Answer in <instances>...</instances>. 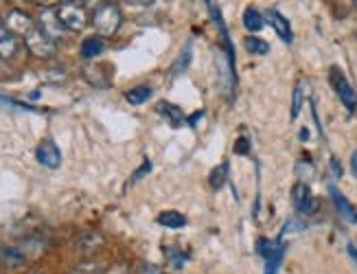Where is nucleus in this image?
I'll list each match as a JSON object with an SVG mask.
<instances>
[{
  "mask_svg": "<svg viewBox=\"0 0 357 274\" xmlns=\"http://www.w3.org/2000/svg\"><path fill=\"white\" fill-rule=\"evenodd\" d=\"M121 20H123L121 9L114 3H103L95 9V13H92V26L97 29L99 38L114 36L121 26Z\"/></svg>",
  "mask_w": 357,
  "mask_h": 274,
  "instance_id": "f257e3e1",
  "label": "nucleus"
},
{
  "mask_svg": "<svg viewBox=\"0 0 357 274\" xmlns=\"http://www.w3.org/2000/svg\"><path fill=\"white\" fill-rule=\"evenodd\" d=\"M55 11H57L61 26L68 29V31H82L86 26V9L82 3H70V0H66V3H59Z\"/></svg>",
  "mask_w": 357,
  "mask_h": 274,
  "instance_id": "f03ea898",
  "label": "nucleus"
},
{
  "mask_svg": "<svg viewBox=\"0 0 357 274\" xmlns=\"http://www.w3.org/2000/svg\"><path fill=\"white\" fill-rule=\"evenodd\" d=\"M329 79H331V86L335 90V95L340 97V101L344 103V108L349 112H355L357 110V95H355V90L351 88V84L347 82L344 73L340 70V68H331L329 70Z\"/></svg>",
  "mask_w": 357,
  "mask_h": 274,
  "instance_id": "7ed1b4c3",
  "label": "nucleus"
},
{
  "mask_svg": "<svg viewBox=\"0 0 357 274\" xmlns=\"http://www.w3.org/2000/svg\"><path fill=\"white\" fill-rule=\"evenodd\" d=\"M24 42H26V49L33 53L36 57H42V59H46V57H53L55 53H57V44H55V40H51L49 36H46L42 29H33L26 38H24Z\"/></svg>",
  "mask_w": 357,
  "mask_h": 274,
  "instance_id": "20e7f679",
  "label": "nucleus"
},
{
  "mask_svg": "<svg viewBox=\"0 0 357 274\" xmlns=\"http://www.w3.org/2000/svg\"><path fill=\"white\" fill-rule=\"evenodd\" d=\"M5 29L7 31H11L13 36H29L31 31L36 29V24H33V20H31V16H26L24 11H20V9H11L7 16H5Z\"/></svg>",
  "mask_w": 357,
  "mask_h": 274,
  "instance_id": "39448f33",
  "label": "nucleus"
},
{
  "mask_svg": "<svg viewBox=\"0 0 357 274\" xmlns=\"http://www.w3.org/2000/svg\"><path fill=\"white\" fill-rule=\"evenodd\" d=\"M291 202H294V208L305 213V215H312V213L318 211L316 197L312 195V191H309L305 182H298V185L291 189Z\"/></svg>",
  "mask_w": 357,
  "mask_h": 274,
  "instance_id": "423d86ee",
  "label": "nucleus"
},
{
  "mask_svg": "<svg viewBox=\"0 0 357 274\" xmlns=\"http://www.w3.org/2000/svg\"><path fill=\"white\" fill-rule=\"evenodd\" d=\"M36 158L40 165L46 167V169H57V167L61 165V151L51 139H44L36 149Z\"/></svg>",
  "mask_w": 357,
  "mask_h": 274,
  "instance_id": "0eeeda50",
  "label": "nucleus"
},
{
  "mask_svg": "<svg viewBox=\"0 0 357 274\" xmlns=\"http://www.w3.org/2000/svg\"><path fill=\"white\" fill-rule=\"evenodd\" d=\"M40 29L49 36L51 40H57L64 36V26H61L59 18H57V11L55 9H44L40 13Z\"/></svg>",
  "mask_w": 357,
  "mask_h": 274,
  "instance_id": "6e6552de",
  "label": "nucleus"
},
{
  "mask_svg": "<svg viewBox=\"0 0 357 274\" xmlns=\"http://www.w3.org/2000/svg\"><path fill=\"white\" fill-rule=\"evenodd\" d=\"M266 18H268V22L274 26V31H276V36L281 38L285 44H291L294 42V33H291V24H289V20L283 16L281 11H276V9H270L268 13H266Z\"/></svg>",
  "mask_w": 357,
  "mask_h": 274,
  "instance_id": "1a4fd4ad",
  "label": "nucleus"
},
{
  "mask_svg": "<svg viewBox=\"0 0 357 274\" xmlns=\"http://www.w3.org/2000/svg\"><path fill=\"white\" fill-rule=\"evenodd\" d=\"M156 112L162 116V119H167L169 121V125L172 128H182L186 121L184 116V112L178 108V105H174V103H169V101H158V105H156Z\"/></svg>",
  "mask_w": 357,
  "mask_h": 274,
  "instance_id": "9d476101",
  "label": "nucleus"
},
{
  "mask_svg": "<svg viewBox=\"0 0 357 274\" xmlns=\"http://www.w3.org/2000/svg\"><path fill=\"white\" fill-rule=\"evenodd\" d=\"M329 193H331V197H333V204H335V208H337L340 215H342V218H344L347 222H351V224H357V211H355V206H353L335 187H329Z\"/></svg>",
  "mask_w": 357,
  "mask_h": 274,
  "instance_id": "9b49d317",
  "label": "nucleus"
},
{
  "mask_svg": "<svg viewBox=\"0 0 357 274\" xmlns=\"http://www.w3.org/2000/svg\"><path fill=\"white\" fill-rule=\"evenodd\" d=\"M18 51V40L5 26H0V59H9Z\"/></svg>",
  "mask_w": 357,
  "mask_h": 274,
  "instance_id": "f8f14e48",
  "label": "nucleus"
},
{
  "mask_svg": "<svg viewBox=\"0 0 357 274\" xmlns=\"http://www.w3.org/2000/svg\"><path fill=\"white\" fill-rule=\"evenodd\" d=\"M103 49H105L103 38H99V36L86 38V40L82 42V57H86V59H95V57H99V55L103 53Z\"/></svg>",
  "mask_w": 357,
  "mask_h": 274,
  "instance_id": "ddd939ff",
  "label": "nucleus"
},
{
  "mask_svg": "<svg viewBox=\"0 0 357 274\" xmlns=\"http://www.w3.org/2000/svg\"><path fill=\"white\" fill-rule=\"evenodd\" d=\"M151 95H153L151 86H136V88L128 90V93H126V99H128V103H132V105H143L145 101H149Z\"/></svg>",
  "mask_w": 357,
  "mask_h": 274,
  "instance_id": "4468645a",
  "label": "nucleus"
},
{
  "mask_svg": "<svg viewBox=\"0 0 357 274\" xmlns=\"http://www.w3.org/2000/svg\"><path fill=\"white\" fill-rule=\"evenodd\" d=\"M243 26L248 29V31H252V33H257L263 29V16L255 7H248L243 11Z\"/></svg>",
  "mask_w": 357,
  "mask_h": 274,
  "instance_id": "2eb2a0df",
  "label": "nucleus"
},
{
  "mask_svg": "<svg viewBox=\"0 0 357 274\" xmlns=\"http://www.w3.org/2000/svg\"><path fill=\"white\" fill-rule=\"evenodd\" d=\"M158 224H162L167 228H182L186 224V218L178 211H165L158 215Z\"/></svg>",
  "mask_w": 357,
  "mask_h": 274,
  "instance_id": "dca6fc26",
  "label": "nucleus"
},
{
  "mask_svg": "<svg viewBox=\"0 0 357 274\" xmlns=\"http://www.w3.org/2000/svg\"><path fill=\"white\" fill-rule=\"evenodd\" d=\"M226 180H228V162L224 160L222 165H217L215 169L211 172L208 182H211V187H213V189H222V187L226 185Z\"/></svg>",
  "mask_w": 357,
  "mask_h": 274,
  "instance_id": "f3484780",
  "label": "nucleus"
},
{
  "mask_svg": "<svg viewBox=\"0 0 357 274\" xmlns=\"http://www.w3.org/2000/svg\"><path fill=\"white\" fill-rule=\"evenodd\" d=\"M305 88L307 84L305 82H298L296 88H294V99H291V119H296L301 108H303V99H305Z\"/></svg>",
  "mask_w": 357,
  "mask_h": 274,
  "instance_id": "a211bd4d",
  "label": "nucleus"
},
{
  "mask_svg": "<svg viewBox=\"0 0 357 274\" xmlns=\"http://www.w3.org/2000/svg\"><path fill=\"white\" fill-rule=\"evenodd\" d=\"M191 55H193V44L189 42V44H186V49L182 51V55L178 57V62L174 64L172 73H174V75H180V73H184L186 68H189V64H191Z\"/></svg>",
  "mask_w": 357,
  "mask_h": 274,
  "instance_id": "6ab92c4d",
  "label": "nucleus"
},
{
  "mask_svg": "<svg viewBox=\"0 0 357 274\" xmlns=\"http://www.w3.org/2000/svg\"><path fill=\"white\" fill-rule=\"evenodd\" d=\"M245 49L250 51V53H255V55H268V51H270V47H268V42H263V40H259V38H245Z\"/></svg>",
  "mask_w": 357,
  "mask_h": 274,
  "instance_id": "aec40b11",
  "label": "nucleus"
},
{
  "mask_svg": "<svg viewBox=\"0 0 357 274\" xmlns=\"http://www.w3.org/2000/svg\"><path fill=\"white\" fill-rule=\"evenodd\" d=\"M3 257H5V261L11 264V266H20L22 264V254L18 250H13V248H5Z\"/></svg>",
  "mask_w": 357,
  "mask_h": 274,
  "instance_id": "412c9836",
  "label": "nucleus"
},
{
  "mask_svg": "<svg viewBox=\"0 0 357 274\" xmlns=\"http://www.w3.org/2000/svg\"><path fill=\"white\" fill-rule=\"evenodd\" d=\"M167 259H169V261H172V266L176 268V270H180L182 268V261H184V259H186V254H182V252H178V250H167Z\"/></svg>",
  "mask_w": 357,
  "mask_h": 274,
  "instance_id": "4be33fe9",
  "label": "nucleus"
},
{
  "mask_svg": "<svg viewBox=\"0 0 357 274\" xmlns=\"http://www.w3.org/2000/svg\"><path fill=\"white\" fill-rule=\"evenodd\" d=\"M235 151H237V154H241V156L250 154V141H248L245 136H241V139H237V143H235Z\"/></svg>",
  "mask_w": 357,
  "mask_h": 274,
  "instance_id": "5701e85b",
  "label": "nucleus"
},
{
  "mask_svg": "<svg viewBox=\"0 0 357 274\" xmlns=\"http://www.w3.org/2000/svg\"><path fill=\"white\" fill-rule=\"evenodd\" d=\"M149 172H151V162H149V160H145L141 169H138V172L130 178V185H134V182H138V180H141V178H143L145 174H149Z\"/></svg>",
  "mask_w": 357,
  "mask_h": 274,
  "instance_id": "b1692460",
  "label": "nucleus"
},
{
  "mask_svg": "<svg viewBox=\"0 0 357 274\" xmlns=\"http://www.w3.org/2000/svg\"><path fill=\"white\" fill-rule=\"evenodd\" d=\"M331 172H333V174H335L337 178L342 176V169H340V162H337V158H335V156L331 158Z\"/></svg>",
  "mask_w": 357,
  "mask_h": 274,
  "instance_id": "393cba45",
  "label": "nucleus"
},
{
  "mask_svg": "<svg viewBox=\"0 0 357 274\" xmlns=\"http://www.w3.org/2000/svg\"><path fill=\"white\" fill-rule=\"evenodd\" d=\"M141 274H162V270H158L156 266H145Z\"/></svg>",
  "mask_w": 357,
  "mask_h": 274,
  "instance_id": "a878e982",
  "label": "nucleus"
},
{
  "mask_svg": "<svg viewBox=\"0 0 357 274\" xmlns=\"http://www.w3.org/2000/svg\"><path fill=\"white\" fill-rule=\"evenodd\" d=\"M351 172H353V176H357V149L353 151V156H351Z\"/></svg>",
  "mask_w": 357,
  "mask_h": 274,
  "instance_id": "bb28decb",
  "label": "nucleus"
},
{
  "mask_svg": "<svg viewBox=\"0 0 357 274\" xmlns=\"http://www.w3.org/2000/svg\"><path fill=\"white\" fill-rule=\"evenodd\" d=\"M347 248H349V254L355 259V261H357V248L353 246V243H347Z\"/></svg>",
  "mask_w": 357,
  "mask_h": 274,
  "instance_id": "cd10ccee",
  "label": "nucleus"
},
{
  "mask_svg": "<svg viewBox=\"0 0 357 274\" xmlns=\"http://www.w3.org/2000/svg\"><path fill=\"white\" fill-rule=\"evenodd\" d=\"M353 7H355V9H357V0H355V3H353Z\"/></svg>",
  "mask_w": 357,
  "mask_h": 274,
  "instance_id": "c85d7f7f",
  "label": "nucleus"
}]
</instances>
